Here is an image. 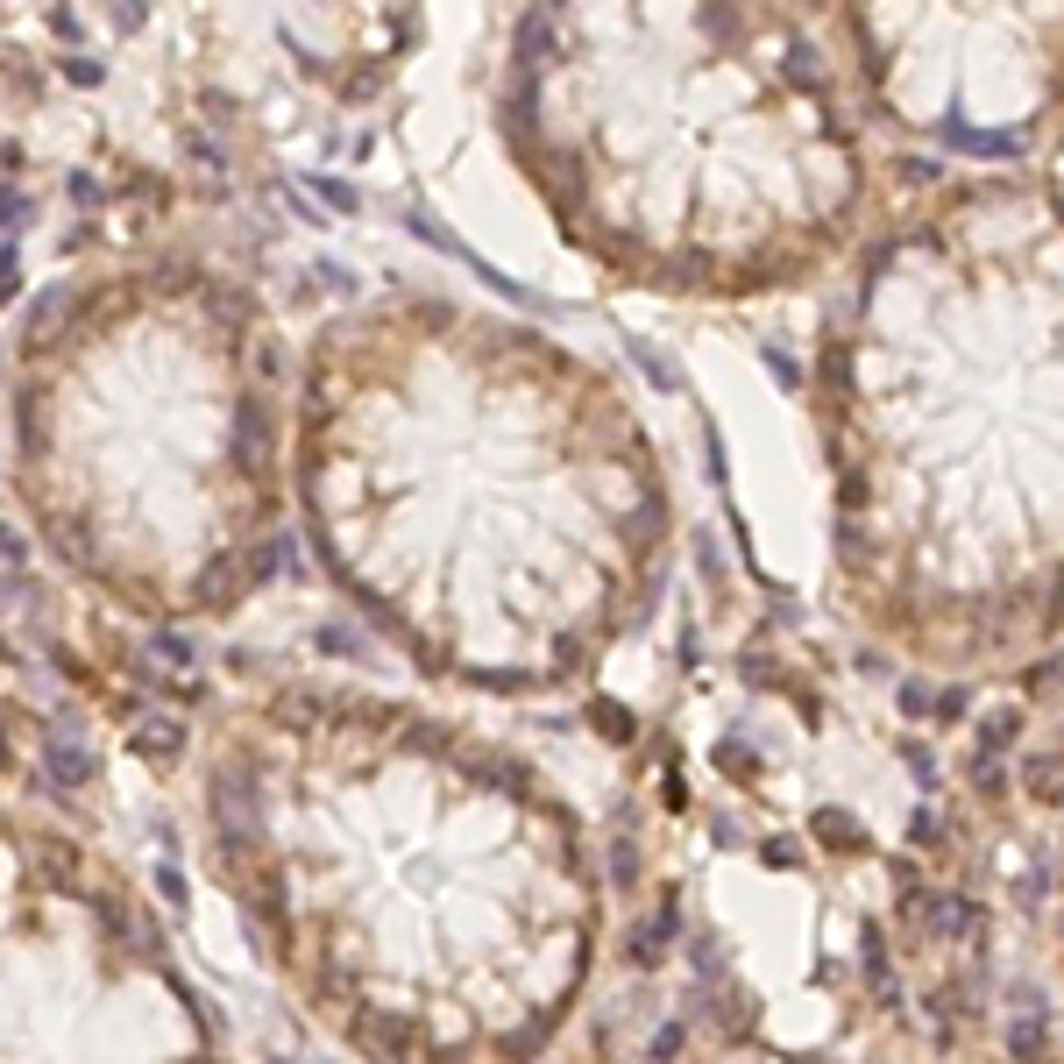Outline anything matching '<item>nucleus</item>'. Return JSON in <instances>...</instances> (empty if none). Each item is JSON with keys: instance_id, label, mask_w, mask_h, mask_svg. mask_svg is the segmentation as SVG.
I'll return each instance as SVG.
<instances>
[{"instance_id": "f257e3e1", "label": "nucleus", "mask_w": 1064, "mask_h": 1064, "mask_svg": "<svg viewBox=\"0 0 1064 1064\" xmlns=\"http://www.w3.org/2000/svg\"><path fill=\"white\" fill-rule=\"evenodd\" d=\"M206 880L355 1064H539L582 1008L604 880L575 802L412 696L256 682L192 759Z\"/></svg>"}, {"instance_id": "423d86ee", "label": "nucleus", "mask_w": 1064, "mask_h": 1064, "mask_svg": "<svg viewBox=\"0 0 1064 1064\" xmlns=\"http://www.w3.org/2000/svg\"><path fill=\"white\" fill-rule=\"evenodd\" d=\"M1057 781H1064V753H1057V759H1037V767H1029V796L1057 802Z\"/></svg>"}, {"instance_id": "20e7f679", "label": "nucleus", "mask_w": 1064, "mask_h": 1064, "mask_svg": "<svg viewBox=\"0 0 1064 1064\" xmlns=\"http://www.w3.org/2000/svg\"><path fill=\"white\" fill-rule=\"evenodd\" d=\"M497 135L553 228L661 298H759L851 242L859 128L781 8H526Z\"/></svg>"}, {"instance_id": "39448f33", "label": "nucleus", "mask_w": 1064, "mask_h": 1064, "mask_svg": "<svg viewBox=\"0 0 1064 1064\" xmlns=\"http://www.w3.org/2000/svg\"><path fill=\"white\" fill-rule=\"evenodd\" d=\"M0 1064H242L135 873L28 802H0Z\"/></svg>"}, {"instance_id": "f03ea898", "label": "nucleus", "mask_w": 1064, "mask_h": 1064, "mask_svg": "<svg viewBox=\"0 0 1064 1064\" xmlns=\"http://www.w3.org/2000/svg\"><path fill=\"white\" fill-rule=\"evenodd\" d=\"M284 461L327 582L441 688L561 696L661 604L674 497L632 391L476 298L327 312Z\"/></svg>"}, {"instance_id": "0eeeda50", "label": "nucleus", "mask_w": 1064, "mask_h": 1064, "mask_svg": "<svg viewBox=\"0 0 1064 1064\" xmlns=\"http://www.w3.org/2000/svg\"><path fill=\"white\" fill-rule=\"evenodd\" d=\"M1022 731V710H1000V717H986V753H1000V745Z\"/></svg>"}, {"instance_id": "7ed1b4c3", "label": "nucleus", "mask_w": 1064, "mask_h": 1064, "mask_svg": "<svg viewBox=\"0 0 1064 1064\" xmlns=\"http://www.w3.org/2000/svg\"><path fill=\"white\" fill-rule=\"evenodd\" d=\"M8 497L135 625L234 618L291 526V355L249 277L192 249L100 256L36 291L0 363Z\"/></svg>"}]
</instances>
